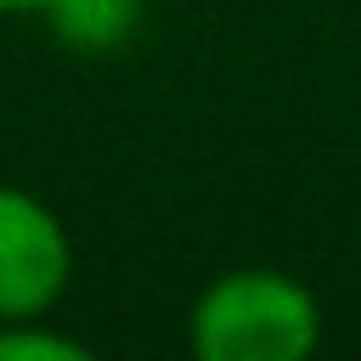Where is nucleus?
Instances as JSON below:
<instances>
[{"label":"nucleus","mask_w":361,"mask_h":361,"mask_svg":"<svg viewBox=\"0 0 361 361\" xmlns=\"http://www.w3.org/2000/svg\"><path fill=\"white\" fill-rule=\"evenodd\" d=\"M73 276L68 226L28 186L0 180V322L45 316Z\"/></svg>","instance_id":"nucleus-2"},{"label":"nucleus","mask_w":361,"mask_h":361,"mask_svg":"<svg viewBox=\"0 0 361 361\" xmlns=\"http://www.w3.org/2000/svg\"><path fill=\"white\" fill-rule=\"evenodd\" d=\"M0 361H90V350L45 327V316H17V322H0Z\"/></svg>","instance_id":"nucleus-3"},{"label":"nucleus","mask_w":361,"mask_h":361,"mask_svg":"<svg viewBox=\"0 0 361 361\" xmlns=\"http://www.w3.org/2000/svg\"><path fill=\"white\" fill-rule=\"evenodd\" d=\"M186 344L197 361H305L322 344V305L299 276L243 265L197 293Z\"/></svg>","instance_id":"nucleus-1"},{"label":"nucleus","mask_w":361,"mask_h":361,"mask_svg":"<svg viewBox=\"0 0 361 361\" xmlns=\"http://www.w3.org/2000/svg\"><path fill=\"white\" fill-rule=\"evenodd\" d=\"M56 0H0V11H11V17H23V11H51Z\"/></svg>","instance_id":"nucleus-4"}]
</instances>
